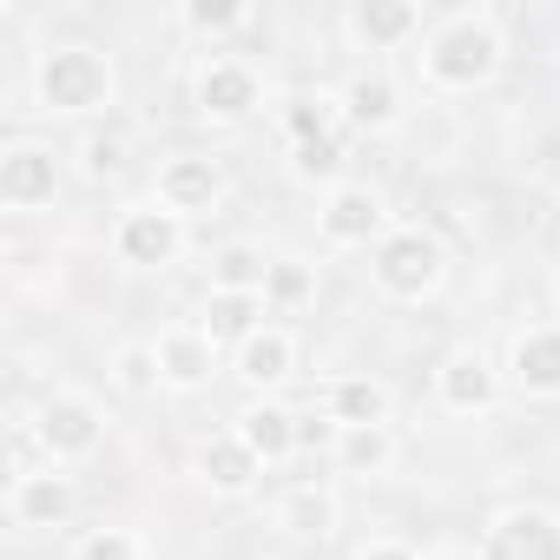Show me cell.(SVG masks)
<instances>
[{"label": "cell", "mask_w": 560, "mask_h": 560, "mask_svg": "<svg viewBox=\"0 0 560 560\" xmlns=\"http://www.w3.org/2000/svg\"><path fill=\"white\" fill-rule=\"evenodd\" d=\"M40 86H47V100H54V106H93V100L106 93V67H100L93 54L67 47V54H54V60H47Z\"/></svg>", "instance_id": "obj_1"}, {"label": "cell", "mask_w": 560, "mask_h": 560, "mask_svg": "<svg viewBox=\"0 0 560 560\" xmlns=\"http://www.w3.org/2000/svg\"><path fill=\"white\" fill-rule=\"evenodd\" d=\"M488 560H560V534H553L547 514H514V521L494 534Z\"/></svg>", "instance_id": "obj_2"}, {"label": "cell", "mask_w": 560, "mask_h": 560, "mask_svg": "<svg viewBox=\"0 0 560 560\" xmlns=\"http://www.w3.org/2000/svg\"><path fill=\"white\" fill-rule=\"evenodd\" d=\"M376 264H383V284H396V291H422L429 277H435V244L409 231V237H389Z\"/></svg>", "instance_id": "obj_3"}, {"label": "cell", "mask_w": 560, "mask_h": 560, "mask_svg": "<svg viewBox=\"0 0 560 560\" xmlns=\"http://www.w3.org/2000/svg\"><path fill=\"white\" fill-rule=\"evenodd\" d=\"M488 67H494V34H481V27H455L435 47V73L442 80H481Z\"/></svg>", "instance_id": "obj_4"}, {"label": "cell", "mask_w": 560, "mask_h": 560, "mask_svg": "<svg viewBox=\"0 0 560 560\" xmlns=\"http://www.w3.org/2000/svg\"><path fill=\"white\" fill-rule=\"evenodd\" d=\"M0 198H8V205L54 198V159L47 152H14L8 165H0Z\"/></svg>", "instance_id": "obj_5"}, {"label": "cell", "mask_w": 560, "mask_h": 560, "mask_svg": "<svg viewBox=\"0 0 560 560\" xmlns=\"http://www.w3.org/2000/svg\"><path fill=\"white\" fill-rule=\"evenodd\" d=\"M119 244H126V257H132V264H165V257H172V244H178V231H172L159 211H139V218H126Z\"/></svg>", "instance_id": "obj_6"}, {"label": "cell", "mask_w": 560, "mask_h": 560, "mask_svg": "<svg viewBox=\"0 0 560 560\" xmlns=\"http://www.w3.org/2000/svg\"><path fill=\"white\" fill-rule=\"evenodd\" d=\"M205 106L211 113H250L257 106V80L244 67H211L205 73Z\"/></svg>", "instance_id": "obj_7"}, {"label": "cell", "mask_w": 560, "mask_h": 560, "mask_svg": "<svg viewBox=\"0 0 560 560\" xmlns=\"http://www.w3.org/2000/svg\"><path fill=\"white\" fill-rule=\"evenodd\" d=\"M514 376L527 389H560V337H527L514 350Z\"/></svg>", "instance_id": "obj_8"}, {"label": "cell", "mask_w": 560, "mask_h": 560, "mask_svg": "<svg viewBox=\"0 0 560 560\" xmlns=\"http://www.w3.org/2000/svg\"><path fill=\"white\" fill-rule=\"evenodd\" d=\"M40 435H47L54 448H86V442H93V409H86V402H54L47 422H40Z\"/></svg>", "instance_id": "obj_9"}, {"label": "cell", "mask_w": 560, "mask_h": 560, "mask_svg": "<svg viewBox=\"0 0 560 560\" xmlns=\"http://www.w3.org/2000/svg\"><path fill=\"white\" fill-rule=\"evenodd\" d=\"M291 442H298L291 416H277V409H257V416H244V448H250V455H284Z\"/></svg>", "instance_id": "obj_10"}, {"label": "cell", "mask_w": 560, "mask_h": 560, "mask_svg": "<svg viewBox=\"0 0 560 560\" xmlns=\"http://www.w3.org/2000/svg\"><path fill=\"white\" fill-rule=\"evenodd\" d=\"M165 191H172L178 205H198V198H211V191H218V172H211V159H185V165H172V172H165Z\"/></svg>", "instance_id": "obj_11"}, {"label": "cell", "mask_w": 560, "mask_h": 560, "mask_svg": "<svg viewBox=\"0 0 560 560\" xmlns=\"http://www.w3.org/2000/svg\"><path fill=\"white\" fill-rule=\"evenodd\" d=\"M442 389H448V402H455V409H468V402H488V370H481V357H455Z\"/></svg>", "instance_id": "obj_12"}, {"label": "cell", "mask_w": 560, "mask_h": 560, "mask_svg": "<svg viewBox=\"0 0 560 560\" xmlns=\"http://www.w3.org/2000/svg\"><path fill=\"white\" fill-rule=\"evenodd\" d=\"M205 475H211L218 488H244V481H250V448H237V442H211V448H205Z\"/></svg>", "instance_id": "obj_13"}, {"label": "cell", "mask_w": 560, "mask_h": 560, "mask_svg": "<svg viewBox=\"0 0 560 560\" xmlns=\"http://www.w3.org/2000/svg\"><path fill=\"white\" fill-rule=\"evenodd\" d=\"M370 224H376V198H370V191H343V198L330 205V231H337V237H363Z\"/></svg>", "instance_id": "obj_14"}, {"label": "cell", "mask_w": 560, "mask_h": 560, "mask_svg": "<svg viewBox=\"0 0 560 560\" xmlns=\"http://www.w3.org/2000/svg\"><path fill=\"white\" fill-rule=\"evenodd\" d=\"M337 416L357 422V429H370V422L383 416V389H376V383H343V389H337Z\"/></svg>", "instance_id": "obj_15"}, {"label": "cell", "mask_w": 560, "mask_h": 560, "mask_svg": "<svg viewBox=\"0 0 560 560\" xmlns=\"http://www.w3.org/2000/svg\"><path fill=\"white\" fill-rule=\"evenodd\" d=\"M205 317H211V337H244L250 317H257V304H250V298H218Z\"/></svg>", "instance_id": "obj_16"}, {"label": "cell", "mask_w": 560, "mask_h": 560, "mask_svg": "<svg viewBox=\"0 0 560 560\" xmlns=\"http://www.w3.org/2000/svg\"><path fill=\"white\" fill-rule=\"evenodd\" d=\"M284 357H291V350L277 343V337H257V343L244 350V376H250V383H270V376H284Z\"/></svg>", "instance_id": "obj_17"}, {"label": "cell", "mask_w": 560, "mask_h": 560, "mask_svg": "<svg viewBox=\"0 0 560 560\" xmlns=\"http://www.w3.org/2000/svg\"><path fill=\"white\" fill-rule=\"evenodd\" d=\"M409 21H416V8H357V27H363L370 40H396Z\"/></svg>", "instance_id": "obj_18"}, {"label": "cell", "mask_w": 560, "mask_h": 560, "mask_svg": "<svg viewBox=\"0 0 560 560\" xmlns=\"http://www.w3.org/2000/svg\"><path fill=\"white\" fill-rule=\"evenodd\" d=\"M350 113H357L363 126L389 119V80H357V86H350Z\"/></svg>", "instance_id": "obj_19"}, {"label": "cell", "mask_w": 560, "mask_h": 560, "mask_svg": "<svg viewBox=\"0 0 560 560\" xmlns=\"http://www.w3.org/2000/svg\"><path fill=\"white\" fill-rule=\"evenodd\" d=\"M21 514H27V521H60V514H67V488H60V481H27Z\"/></svg>", "instance_id": "obj_20"}, {"label": "cell", "mask_w": 560, "mask_h": 560, "mask_svg": "<svg viewBox=\"0 0 560 560\" xmlns=\"http://www.w3.org/2000/svg\"><path fill=\"white\" fill-rule=\"evenodd\" d=\"M205 363H211V357H205V343H191V337L165 350V370H172L178 383H198V376H205Z\"/></svg>", "instance_id": "obj_21"}, {"label": "cell", "mask_w": 560, "mask_h": 560, "mask_svg": "<svg viewBox=\"0 0 560 560\" xmlns=\"http://www.w3.org/2000/svg\"><path fill=\"white\" fill-rule=\"evenodd\" d=\"M218 277H224V284H257L264 264H257L250 250H224V257H218Z\"/></svg>", "instance_id": "obj_22"}, {"label": "cell", "mask_w": 560, "mask_h": 560, "mask_svg": "<svg viewBox=\"0 0 560 560\" xmlns=\"http://www.w3.org/2000/svg\"><path fill=\"white\" fill-rule=\"evenodd\" d=\"M343 455H350L357 468H376V462H383V435H376V429H357V435L343 442Z\"/></svg>", "instance_id": "obj_23"}, {"label": "cell", "mask_w": 560, "mask_h": 560, "mask_svg": "<svg viewBox=\"0 0 560 560\" xmlns=\"http://www.w3.org/2000/svg\"><path fill=\"white\" fill-rule=\"evenodd\" d=\"M337 152H343V145L324 132V139H311V145H304V159H298V165H304V172H330V165H337Z\"/></svg>", "instance_id": "obj_24"}, {"label": "cell", "mask_w": 560, "mask_h": 560, "mask_svg": "<svg viewBox=\"0 0 560 560\" xmlns=\"http://www.w3.org/2000/svg\"><path fill=\"white\" fill-rule=\"evenodd\" d=\"M291 132H298L304 145H311V139H324V106H298V113H291Z\"/></svg>", "instance_id": "obj_25"}, {"label": "cell", "mask_w": 560, "mask_h": 560, "mask_svg": "<svg viewBox=\"0 0 560 560\" xmlns=\"http://www.w3.org/2000/svg\"><path fill=\"white\" fill-rule=\"evenodd\" d=\"M86 560H132V547L119 534H100V540H86Z\"/></svg>", "instance_id": "obj_26"}, {"label": "cell", "mask_w": 560, "mask_h": 560, "mask_svg": "<svg viewBox=\"0 0 560 560\" xmlns=\"http://www.w3.org/2000/svg\"><path fill=\"white\" fill-rule=\"evenodd\" d=\"M191 21H198V27H231V21H237V8H231V0H218V8L205 0V8H191Z\"/></svg>", "instance_id": "obj_27"}, {"label": "cell", "mask_w": 560, "mask_h": 560, "mask_svg": "<svg viewBox=\"0 0 560 560\" xmlns=\"http://www.w3.org/2000/svg\"><path fill=\"white\" fill-rule=\"evenodd\" d=\"M86 165H93V172H119L126 159H119V145H113V139H93V152H86Z\"/></svg>", "instance_id": "obj_28"}, {"label": "cell", "mask_w": 560, "mask_h": 560, "mask_svg": "<svg viewBox=\"0 0 560 560\" xmlns=\"http://www.w3.org/2000/svg\"><path fill=\"white\" fill-rule=\"evenodd\" d=\"M270 291H277V298H304V291H311V277H304V270H277V277H270Z\"/></svg>", "instance_id": "obj_29"}, {"label": "cell", "mask_w": 560, "mask_h": 560, "mask_svg": "<svg viewBox=\"0 0 560 560\" xmlns=\"http://www.w3.org/2000/svg\"><path fill=\"white\" fill-rule=\"evenodd\" d=\"M126 383H132V389H145V383H152V357H145V350H132V357H126Z\"/></svg>", "instance_id": "obj_30"}, {"label": "cell", "mask_w": 560, "mask_h": 560, "mask_svg": "<svg viewBox=\"0 0 560 560\" xmlns=\"http://www.w3.org/2000/svg\"><path fill=\"white\" fill-rule=\"evenodd\" d=\"M291 514H298V527H324V521H330V508H324V501H311V494H304Z\"/></svg>", "instance_id": "obj_31"}, {"label": "cell", "mask_w": 560, "mask_h": 560, "mask_svg": "<svg viewBox=\"0 0 560 560\" xmlns=\"http://www.w3.org/2000/svg\"><path fill=\"white\" fill-rule=\"evenodd\" d=\"M363 560H409V553H363Z\"/></svg>", "instance_id": "obj_32"}]
</instances>
